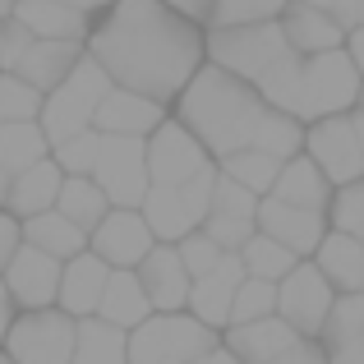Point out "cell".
<instances>
[{
  "instance_id": "cell-1",
  "label": "cell",
  "mask_w": 364,
  "mask_h": 364,
  "mask_svg": "<svg viewBox=\"0 0 364 364\" xmlns=\"http://www.w3.org/2000/svg\"><path fill=\"white\" fill-rule=\"evenodd\" d=\"M203 37V23L166 9L161 0H116L92 18L83 51L102 65V74L116 88L171 107L185 92V83L208 65Z\"/></svg>"
},
{
  "instance_id": "cell-2",
  "label": "cell",
  "mask_w": 364,
  "mask_h": 364,
  "mask_svg": "<svg viewBox=\"0 0 364 364\" xmlns=\"http://www.w3.org/2000/svg\"><path fill=\"white\" fill-rule=\"evenodd\" d=\"M267 111L272 107L258 97L254 83L235 79V74L217 70V65H203L185 83V92L171 102V116L203 143L213 161L231 157L240 148H254V134Z\"/></svg>"
},
{
  "instance_id": "cell-3",
  "label": "cell",
  "mask_w": 364,
  "mask_h": 364,
  "mask_svg": "<svg viewBox=\"0 0 364 364\" xmlns=\"http://www.w3.org/2000/svg\"><path fill=\"white\" fill-rule=\"evenodd\" d=\"M360 83H364L360 70L337 46V51H323V55L286 51L254 88L272 111H286L300 124H314L328 116H350L360 107Z\"/></svg>"
},
{
  "instance_id": "cell-4",
  "label": "cell",
  "mask_w": 364,
  "mask_h": 364,
  "mask_svg": "<svg viewBox=\"0 0 364 364\" xmlns=\"http://www.w3.org/2000/svg\"><path fill=\"white\" fill-rule=\"evenodd\" d=\"M222 346V332L198 323L189 309L152 314L148 323L129 332V364H194Z\"/></svg>"
},
{
  "instance_id": "cell-5",
  "label": "cell",
  "mask_w": 364,
  "mask_h": 364,
  "mask_svg": "<svg viewBox=\"0 0 364 364\" xmlns=\"http://www.w3.org/2000/svg\"><path fill=\"white\" fill-rule=\"evenodd\" d=\"M286 51H291V46H286V33H282L277 18H267V23L208 28V37H203L208 65H217V70L235 74V79H245V83H258Z\"/></svg>"
},
{
  "instance_id": "cell-6",
  "label": "cell",
  "mask_w": 364,
  "mask_h": 364,
  "mask_svg": "<svg viewBox=\"0 0 364 364\" xmlns=\"http://www.w3.org/2000/svg\"><path fill=\"white\" fill-rule=\"evenodd\" d=\"M107 88H111V79L102 74V65L83 51V60L70 70V79L42 97V116H37V124H42L46 143L55 148V143H65V139H74V134L92 129V116H97Z\"/></svg>"
},
{
  "instance_id": "cell-7",
  "label": "cell",
  "mask_w": 364,
  "mask_h": 364,
  "mask_svg": "<svg viewBox=\"0 0 364 364\" xmlns=\"http://www.w3.org/2000/svg\"><path fill=\"white\" fill-rule=\"evenodd\" d=\"M213 180H217V166H208L203 176L185 180V185H148L139 213L148 222V231L157 235V245H180L185 235H194L208 222Z\"/></svg>"
},
{
  "instance_id": "cell-8",
  "label": "cell",
  "mask_w": 364,
  "mask_h": 364,
  "mask_svg": "<svg viewBox=\"0 0 364 364\" xmlns=\"http://www.w3.org/2000/svg\"><path fill=\"white\" fill-rule=\"evenodd\" d=\"M74 332H79V318H70L60 309L14 314L0 350L14 364H70L74 360Z\"/></svg>"
},
{
  "instance_id": "cell-9",
  "label": "cell",
  "mask_w": 364,
  "mask_h": 364,
  "mask_svg": "<svg viewBox=\"0 0 364 364\" xmlns=\"http://www.w3.org/2000/svg\"><path fill=\"white\" fill-rule=\"evenodd\" d=\"M332 304H337V291H332V282L309 258H300V263L277 282V318L291 323L300 337H314V341L323 337Z\"/></svg>"
},
{
  "instance_id": "cell-10",
  "label": "cell",
  "mask_w": 364,
  "mask_h": 364,
  "mask_svg": "<svg viewBox=\"0 0 364 364\" xmlns=\"http://www.w3.org/2000/svg\"><path fill=\"white\" fill-rule=\"evenodd\" d=\"M143 152H148V180L152 185H185V180L203 176L208 166H217V161L208 157V148L176 116H166L143 139Z\"/></svg>"
},
{
  "instance_id": "cell-11",
  "label": "cell",
  "mask_w": 364,
  "mask_h": 364,
  "mask_svg": "<svg viewBox=\"0 0 364 364\" xmlns=\"http://www.w3.org/2000/svg\"><path fill=\"white\" fill-rule=\"evenodd\" d=\"M92 180L102 185V194L111 198V208H139L148 194V152L143 139H116V134H102V152Z\"/></svg>"
},
{
  "instance_id": "cell-12",
  "label": "cell",
  "mask_w": 364,
  "mask_h": 364,
  "mask_svg": "<svg viewBox=\"0 0 364 364\" xmlns=\"http://www.w3.org/2000/svg\"><path fill=\"white\" fill-rule=\"evenodd\" d=\"M304 157L328 176L332 189L364 180V152L355 129H350V116H328V120L304 124Z\"/></svg>"
},
{
  "instance_id": "cell-13",
  "label": "cell",
  "mask_w": 364,
  "mask_h": 364,
  "mask_svg": "<svg viewBox=\"0 0 364 364\" xmlns=\"http://www.w3.org/2000/svg\"><path fill=\"white\" fill-rule=\"evenodd\" d=\"M152 245H157V235L148 231V222H143L139 208H111V213L88 231V249L107 267H139Z\"/></svg>"
},
{
  "instance_id": "cell-14",
  "label": "cell",
  "mask_w": 364,
  "mask_h": 364,
  "mask_svg": "<svg viewBox=\"0 0 364 364\" xmlns=\"http://www.w3.org/2000/svg\"><path fill=\"white\" fill-rule=\"evenodd\" d=\"M9 300H14L18 314H33V309H55V291H60V263L51 254L33 245H18V254L9 258V267L0 272Z\"/></svg>"
},
{
  "instance_id": "cell-15",
  "label": "cell",
  "mask_w": 364,
  "mask_h": 364,
  "mask_svg": "<svg viewBox=\"0 0 364 364\" xmlns=\"http://www.w3.org/2000/svg\"><path fill=\"white\" fill-rule=\"evenodd\" d=\"M254 231L272 235L277 245H286L295 258H314V249L328 235V213H309V208H291L282 198H258Z\"/></svg>"
},
{
  "instance_id": "cell-16",
  "label": "cell",
  "mask_w": 364,
  "mask_h": 364,
  "mask_svg": "<svg viewBox=\"0 0 364 364\" xmlns=\"http://www.w3.org/2000/svg\"><path fill=\"white\" fill-rule=\"evenodd\" d=\"M134 272H139V286H143V295H148L152 314H180L189 304V286H194V277L185 272L176 245H152L148 258H143Z\"/></svg>"
},
{
  "instance_id": "cell-17",
  "label": "cell",
  "mask_w": 364,
  "mask_h": 364,
  "mask_svg": "<svg viewBox=\"0 0 364 364\" xmlns=\"http://www.w3.org/2000/svg\"><path fill=\"white\" fill-rule=\"evenodd\" d=\"M171 116V107L143 97V92H129V88H116L111 83L107 97H102L97 116H92V129L97 134H116V139H148L161 120Z\"/></svg>"
},
{
  "instance_id": "cell-18",
  "label": "cell",
  "mask_w": 364,
  "mask_h": 364,
  "mask_svg": "<svg viewBox=\"0 0 364 364\" xmlns=\"http://www.w3.org/2000/svg\"><path fill=\"white\" fill-rule=\"evenodd\" d=\"M240 282H245V263H240V254H222V263H217L213 272L194 277L185 309L194 314L198 323H208L213 332H222L226 323H231V300H235V286H240Z\"/></svg>"
},
{
  "instance_id": "cell-19",
  "label": "cell",
  "mask_w": 364,
  "mask_h": 364,
  "mask_svg": "<svg viewBox=\"0 0 364 364\" xmlns=\"http://www.w3.org/2000/svg\"><path fill=\"white\" fill-rule=\"evenodd\" d=\"M111 267L102 263L92 249L65 258L60 263V291H55V309L70 314V318H92L102 304V291H107Z\"/></svg>"
},
{
  "instance_id": "cell-20",
  "label": "cell",
  "mask_w": 364,
  "mask_h": 364,
  "mask_svg": "<svg viewBox=\"0 0 364 364\" xmlns=\"http://www.w3.org/2000/svg\"><path fill=\"white\" fill-rule=\"evenodd\" d=\"M277 23H282L286 46H291L295 55H323V51L346 46V28H341L328 9H314V5H304V0H286Z\"/></svg>"
},
{
  "instance_id": "cell-21",
  "label": "cell",
  "mask_w": 364,
  "mask_h": 364,
  "mask_svg": "<svg viewBox=\"0 0 364 364\" xmlns=\"http://www.w3.org/2000/svg\"><path fill=\"white\" fill-rule=\"evenodd\" d=\"M295 341H300V332L291 323H282L277 314H267L258 323H231V328H222V346L240 364H272Z\"/></svg>"
},
{
  "instance_id": "cell-22",
  "label": "cell",
  "mask_w": 364,
  "mask_h": 364,
  "mask_svg": "<svg viewBox=\"0 0 364 364\" xmlns=\"http://www.w3.org/2000/svg\"><path fill=\"white\" fill-rule=\"evenodd\" d=\"M83 60V42H51V37H33V46L23 51V60L9 74H18L23 83H33L37 92H51L70 79V70Z\"/></svg>"
},
{
  "instance_id": "cell-23",
  "label": "cell",
  "mask_w": 364,
  "mask_h": 364,
  "mask_svg": "<svg viewBox=\"0 0 364 364\" xmlns=\"http://www.w3.org/2000/svg\"><path fill=\"white\" fill-rule=\"evenodd\" d=\"M323 355L328 364H364V295H337L323 328Z\"/></svg>"
},
{
  "instance_id": "cell-24",
  "label": "cell",
  "mask_w": 364,
  "mask_h": 364,
  "mask_svg": "<svg viewBox=\"0 0 364 364\" xmlns=\"http://www.w3.org/2000/svg\"><path fill=\"white\" fill-rule=\"evenodd\" d=\"M14 18L33 37H51V42H88L92 14L70 9L60 0H14Z\"/></svg>"
},
{
  "instance_id": "cell-25",
  "label": "cell",
  "mask_w": 364,
  "mask_h": 364,
  "mask_svg": "<svg viewBox=\"0 0 364 364\" xmlns=\"http://www.w3.org/2000/svg\"><path fill=\"white\" fill-rule=\"evenodd\" d=\"M92 318L111 323V328H120V332H134L139 323L152 318V304H148V295H143L139 272H134V267H111L107 291H102V304H97Z\"/></svg>"
},
{
  "instance_id": "cell-26",
  "label": "cell",
  "mask_w": 364,
  "mask_h": 364,
  "mask_svg": "<svg viewBox=\"0 0 364 364\" xmlns=\"http://www.w3.org/2000/svg\"><path fill=\"white\" fill-rule=\"evenodd\" d=\"M60 185H65V171L55 166L51 157H42L37 166L18 171V176L9 180L5 208L18 217V222H28V217H37V213H51V208H55V194H60Z\"/></svg>"
},
{
  "instance_id": "cell-27",
  "label": "cell",
  "mask_w": 364,
  "mask_h": 364,
  "mask_svg": "<svg viewBox=\"0 0 364 364\" xmlns=\"http://www.w3.org/2000/svg\"><path fill=\"white\" fill-rule=\"evenodd\" d=\"M267 198H282V203H291V208H309V213H328L332 185H328V176H323V171L300 152V157L282 161V171H277L272 194H267Z\"/></svg>"
},
{
  "instance_id": "cell-28",
  "label": "cell",
  "mask_w": 364,
  "mask_h": 364,
  "mask_svg": "<svg viewBox=\"0 0 364 364\" xmlns=\"http://www.w3.org/2000/svg\"><path fill=\"white\" fill-rule=\"evenodd\" d=\"M309 263L328 277L337 295H355L360 282H364V245L355 240V235L332 231V226H328V235H323V245L314 249Z\"/></svg>"
},
{
  "instance_id": "cell-29",
  "label": "cell",
  "mask_w": 364,
  "mask_h": 364,
  "mask_svg": "<svg viewBox=\"0 0 364 364\" xmlns=\"http://www.w3.org/2000/svg\"><path fill=\"white\" fill-rule=\"evenodd\" d=\"M23 245H33V249H42V254H51L55 263H65V258L88 249V231H79L70 217H60L51 208V213H37V217L23 222Z\"/></svg>"
},
{
  "instance_id": "cell-30",
  "label": "cell",
  "mask_w": 364,
  "mask_h": 364,
  "mask_svg": "<svg viewBox=\"0 0 364 364\" xmlns=\"http://www.w3.org/2000/svg\"><path fill=\"white\" fill-rule=\"evenodd\" d=\"M70 364H129V332L111 328L102 318H79Z\"/></svg>"
},
{
  "instance_id": "cell-31",
  "label": "cell",
  "mask_w": 364,
  "mask_h": 364,
  "mask_svg": "<svg viewBox=\"0 0 364 364\" xmlns=\"http://www.w3.org/2000/svg\"><path fill=\"white\" fill-rule=\"evenodd\" d=\"M55 213L70 217L79 231H92V226L111 213V198L102 194V185L92 176H65L60 194H55Z\"/></svg>"
},
{
  "instance_id": "cell-32",
  "label": "cell",
  "mask_w": 364,
  "mask_h": 364,
  "mask_svg": "<svg viewBox=\"0 0 364 364\" xmlns=\"http://www.w3.org/2000/svg\"><path fill=\"white\" fill-rule=\"evenodd\" d=\"M42 157H51V143H46V134H42V124H37V120L0 124V166H5L9 176L37 166Z\"/></svg>"
},
{
  "instance_id": "cell-33",
  "label": "cell",
  "mask_w": 364,
  "mask_h": 364,
  "mask_svg": "<svg viewBox=\"0 0 364 364\" xmlns=\"http://www.w3.org/2000/svg\"><path fill=\"white\" fill-rule=\"evenodd\" d=\"M217 171H222L226 180H235V185H245L249 194L267 198V194H272L277 171H282V161L267 157V152H258V148H240V152H231V157L217 161Z\"/></svg>"
},
{
  "instance_id": "cell-34",
  "label": "cell",
  "mask_w": 364,
  "mask_h": 364,
  "mask_svg": "<svg viewBox=\"0 0 364 364\" xmlns=\"http://www.w3.org/2000/svg\"><path fill=\"white\" fill-rule=\"evenodd\" d=\"M235 254H240V263H245V277H258V282H282V277L300 263L291 249L277 245L272 235H263V231H254Z\"/></svg>"
},
{
  "instance_id": "cell-35",
  "label": "cell",
  "mask_w": 364,
  "mask_h": 364,
  "mask_svg": "<svg viewBox=\"0 0 364 364\" xmlns=\"http://www.w3.org/2000/svg\"><path fill=\"white\" fill-rule=\"evenodd\" d=\"M254 148L267 152V157H277V161L300 157L304 152V124L295 116H286V111H267L263 124H258V134H254Z\"/></svg>"
},
{
  "instance_id": "cell-36",
  "label": "cell",
  "mask_w": 364,
  "mask_h": 364,
  "mask_svg": "<svg viewBox=\"0 0 364 364\" xmlns=\"http://www.w3.org/2000/svg\"><path fill=\"white\" fill-rule=\"evenodd\" d=\"M42 116V92L33 83H23L18 74L0 70V124H14V120H37Z\"/></svg>"
},
{
  "instance_id": "cell-37",
  "label": "cell",
  "mask_w": 364,
  "mask_h": 364,
  "mask_svg": "<svg viewBox=\"0 0 364 364\" xmlns=\"http://www.w3.org/2000/svg\"><path fill=\"white\" fill-rule=\"evenodd\" d=\"M277 314V282H258V277H245L235 286V300H231V323H258ZM226 323V328H231Z\"/></svg>"
},
{
  "instance_id": "cell-38",
  "label": "cell",
  "mask_w": 364,
  "mask_h": 364,
  "mask_svg": "<svg viewBox=\"0 0 364 364\" xmlns=\"http://www.w3.org/2000/svg\"><path fill=\"white\" fill-rule=\"evenodd\" d=\"M328 226H332V231H341V235H355V240L364 245V180L332 189Z\"/></svg>"
},
{
  "instance_id": "cell-39",
  "label": "cell",
  "mask_w": 364,
  "mask_h": 364,
  "mask_svg": "<svg viewBox=\"0 0 364 364\" xmlns=\"http://www.w3.org/2000/svg\"><path fill=\"white\" fill-rule=\"evenodd\" d=\"M286 9V0H213L208 28H235V23H267Z\"/></svg>"
},
{
  "instance_id": "cell-40",
  "label": "cell",
  "mask_w": 364,
  "mask_h": 364,
  "mask_svg": "<svg viewBox=\"0 0 364 364\" xmlns=\"http://www.w3.org/2000/svg\"><path fill=\"white\" fill-rule=\"evenodd\" d=\"M97 152H102V134L97 129H83V134H74V139L55 143V148H51V161L65 171V176H92Z\"/></svg>"
},
{
  "instance_id": "cell-41",
  "label": "cell",
  "mask_w": 364,
  "mask_h": 364,
  "mask_svg": "<svg viewBox=\"0 0 364 364\" xmlns=\"http://www.w3.org/2000/svg\"><path fill=\"white\" fill-rule=\"evenodd\" d=\"M254 213H258V194H249L245 185H235V180H226L222 171H217L208 217H245V222H254Z\"/></svg>"
},
{
  "instance_id": "cell-42",
  "label": "cell",
  "mask_w": 364,
  "mask_h": 364,
  "mask_svg": "<svg viewBox=\"0 0 364 364\" xmlns=\"http://www.w3.org/2000/svg\"><path fill=\"white\" fill-rule=\"evenodd\" d=\"M176 254H180V263H185V272H189V277H203V272H213V267L222 263V249L208 240L203 231L185 235V240L176 245Z\"/></svg>"
},
{
  "instance_id": "cell-43",
  "label": "cell",
  "mask_w": 364,
  "mask_h": 364,
  "mask_svg": "<svg viewBox=\"0 0 364 364\" xmlns=\"http://www.w3.org/2000/svg\"><path fill=\"white\" fill-rule=\"evenodd\" d=\"M198 231H203L208 240L222 249V254H235V249H240L249 235H254V222H245V217H208Z\"/></svg>"
},
{
  "instance_id": "cell-44",
  "label": "cell",
  "mask_w": 364,
  "mask_h": 364,
  "mask_svg": "<svg viewBox=\"0 0 364 364\" xmlns=\"http://www.w3.org/2000/svg\"><path fill=\"white\" fill-rule=\"evenodd\" d=\"M28 46H33V33H28L18 18H5V23H0V70H14Z\"/></svg>"
},
{
  "instance_id": "cell-45",
  "label": "cell",
  "mask_w": 364,
  "mask_h": 364,
  "mask_svg": "<svg viewBox=\"0 0 364 364\" xmlns=\"http://www.w3.org/2000/svg\"><path fill=\"white\" fill-rule=\"evenodd\" d=\"M18 245H23V222H18L9 208H0V272H5L9 258L18 254Z\"/></svg>"
},
{
  "instance_id": "cell-46",
  "label": "cell",
  "mask_w": 364,
  "mask_h": 364,
  "mask_svg": "<svg viewBox=\"0 0 364 364\" xmlns=\"http://www.w3.org/2000/svg\"><path fill=\"white\" fill-rule=\"evenodd\" d=\"M272 364H328V355H323V341L300 337L295 346H286V350H282V355H277Z\"/></svg>"
},
{
  "instance_id": "cell-47",
  "label": "cell",
  "mask_w": 364,
  "mask_h": 364,
  "mask_svg": "<svg viewBox=\"0 0 364 364\" xmlns=\"http://www.w3.org/2000/svg\"><path fill=\"white\" fill-rule=\"evenodd\" d=\"M304 5H314V9H328L332 18H337L341 28H355V0H304Z\"/></svg>"
},
{
  "instance_id": "cell-48",
  "label": "cell",
  "mask_w": 364,
  "mask_h": 364,
  "mask_svg": "<svg viewBox=\"0 0 364 364\" xmlns=\"http://www.w3.org/2000/svg\"><path fill=\"white\" fill-rule=\"evenodd\" d=\"M161 5L185 14V18H194V23H203V28H208V14H213V0H161Z\"/></svg>"
},
{
  "instance_id": "cell-49",
  "label": "cell",
  "mask_w": 364,
  "mask_h": 364,
  "mask_svg": "<svg viewBox=\"0 0 364 364\" xmlns=\"http://www.w3.org/2000/svg\"><path fill=\"white\" fill-rule=\"evenodd\" d=\"M341 51L350 55V65H355L360 79H364V23H355V28L346 33V46H341Z\"/></svg>"
},
{
  "instance_id": "cell-50",
  "label": "cell",
  "mask_w": 364,
  "mask_h": 364,
  "mask_svg": "<svg viewBox=\"0 0 364 364\" xmlns=\"http://www.w3.org/2000/svg\"><path fill=\"white\" fill-rule=\"evenodd\" d=\"M14 300H9V291H5V282H0V346H5V332H9V323H14Z\"/></svg>"
},
{
  "instance_id": "cell-51",
  "label": "cell",
  "mask_w": 364,
  "mask_h": 364,
  "mask_svg": "<svg viewBox=\"0 0 364 364\" xmlns=\"http://www.w3.org/2000/svg\"><path fill=\"white\" fill-rule=\"evenodd\" d=\"M60 5H70V9H83V14H92V18H97L102 9H111L116 0H60Z\"/></svg>"
},
{
  "instance_id": "cell-52",
  "label": "cell",
  "mask_w": 364,
  "mask_h": 364,
  "mask_svg": "<svg viewBox=\"0 0 364 364\" xmlns=\"http://www.w3.org/2000/svg\"><path fill=\"white\" fill-rule=\"evenodd\" d=\"M203 364H240V360H235V355H231L226 346H217V350H213V355H208Z\"/></svg>"
},
{
  "instance_id": "cell-53",
  "label": "cell",
  "mask_w": 364,
  "mask_h": 364,
  "mask_svg": "<svg viewBox=\"0 0 364 364\" xmlns=\"http://www.w3.org/2000/svg\"><path fill=\"white\" fill-rule=\"evenodd\" d=\"M350 129H355V139H360V152H364V111H360V107L350 111Z\"/></svg>"
},
{
  "instance_id": "cell-54",
  "label": "cell",
  "mask_w": 364,
  "mask_h": 364,
  "mask_svg": "<svg viewBox=\"0 0 364 364\" xmlns=\"http://www.w3.org/2000/svg\"><path fill=\"white\" fill-rule=\"evenodd\" d=\"M9 180H14V176H9V171L0 166V208H5V198H9Z\"/></svg>"
},
{
  "instance_id": "cell-55",
  "label": "cell",
  "mask_w": 364,
  "mask_h": 364,
  "mask_svg": "<svg viewBox=\"0 0 364 364\" xmlns=\"http://www.w3.org/2000/svg\"><path fill=\"white\" fill-rule=\"evenodd\" d=\"M5 18H14V0H0V23Z\"/></svg>"
},
{
  "instance_id": "cell-56",
  "label": "cell",
  "mask_w": 364,
  "mask_h": 364,
  "mask_svg": "<svg viewBox=\"0 0 364 364\" xmlns=\"http://www.w3.org/2000/svg\"><path fill=\"white\" fill-rule=\"evenodd\" d=\"M355 23H364V0H355Z\"/></svg>"
},
{
  "instance_id": "cell-57",
  "label": "cell",
  "mask_w": 364,
  "mask_h": 364,
  "mask_svg": "<svg viewBox=\"0 0 364 364\" xmlns=\"http://www.w3.org/2000/svg\"><path fill=\"white\" fill-rule=\"evenodd\" d=\"M0 364H14V360H9V355H5V350H0Z\"/></svg>"
},
{
  "instance_id": "cell-58",
  "label": "cell",
  "mask_w": 364,
  "mask_h": 364,
  "mask_svg": "<svg viewBox=\"0 0 364 364\" xmlns=\"http://www.w3.org/2000/svg\"><path fill=\"white\" fill-rule=\"evenodd\" d=\"M360 111H364V83H360Z\"/></svg>"
},
{
  "instance_id": "cell-59",
  "label": "cell",
  "mask_w": 364,
  "mask_h": 364,
  "mask_svg": "<svg viewBox=\"0 0 364 364\" xmlns=\"http://www.w3.org/2000/svg\"><path fill=\"white\" fill-rule=\"evenodd\" d=\"M360 295H364V282H360Z\"/></svg>"
}]
</instances>
